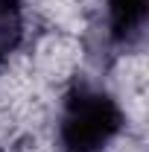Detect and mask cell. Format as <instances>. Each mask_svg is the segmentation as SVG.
<instances>
[{"mask_svg": "<svg viewBox=\"0 0 149 152\" xmlns=\"http://www.w3.org/2000/svg\"><path fill=\"white\" fill-rule=\"evenodd\" d=\"M149 0H105L108 41L117 47H131L146 32Z\"/></svg>", "mask_w": 149, "mask_h": 152, "instance_id": "cell-2", "label": "cell"}, {"mask_svg": "<svg viewBox=\"0 0 149 152\" xmlns=\"http://www.w3.org/2000/svg\"><path fill=\"white\" fill-rule=\"evenodd\" d=\"M20 38H23L20 0H0V64L18 50Z\"/></svg>", "mask_w": 149, "mask_h": 152, "instance_id": "cell-3", "label": "cell"}, {"mask_svg": "<svg viewBox=\"0 0 149 152\" xmlns=\"http://www.w3.org/2000/svg\"><path fill=\"white\" fill-rule=\"evenodd\" d=\"M123 129V108L105 88L76 79L58 114L61 152H102Z\"/></svg>", "mask_w": 149, "mask_h": 152, "instance_id": "cell-1", "label": "cell"}]
</instances>
